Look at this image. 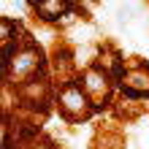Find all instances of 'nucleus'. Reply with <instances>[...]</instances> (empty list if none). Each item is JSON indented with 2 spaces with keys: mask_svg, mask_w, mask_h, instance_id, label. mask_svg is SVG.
<instances>
[{
  "mask_svg": "<svg viewBox=\"0 0 149 149\" xmlns=\"http://www.w3.org/2000/svg\"><path fill=\"white\" fill-rule=\"evenodd\" d=\"M36 8L41 11V16H46V19H60L63 11H68V3H36Z\"/></svg>",
  "mask_w": 149,
  "mask_h": 149,
  "instance_id": "nucleus-3",
  "label": "nucleus"
},
{
  "mask_svg": "<svg viewBox=\"0 0 149 149\" xmlns=\"http://www.w3.org/2000/svg\"><path fill=\"white\" fill-rule=\"evenodd\" d=\"M84 100H87V98L76 90V87H68V90L60 95V103H63V109L71 114V117H73V109H76V114H84V111H87V103H84Z\"/></svg>",
  "mask_w": 149,
  "mask_h": 149,
  "instance_id": "nucleus-2",
  "label": "nucleus"
},
{
  "mask_svg": "<svg viewBox=\"0 0 149 149\" xmlns=\"http://www.w3.org/2000/svg\"><path fill=\"white\" fill-rule=\"evenodd\" d=\"M38 52H33V49H24L22 54H16L14 57V63H11V71L16 73V76H30L33 71L38 68Z\"/></svg>",
  "mask_w": 149,
  "mask_h": 149,
  "instance_id": "nucleus-1",
  "label": "nucleus"
},
{
  "mask_svg": "<svg viewBox=\"0 0 149 149\" xmlns=\"http://www.w3.org/2000/svg\"><path fill=\"white\" fill-rule=\"evenodd\" d=\"M87 84H90V90H92L95 95L106 98V92H109V84H106V76H103V73H98V71L87 73Z\"/></svg>",
  "mask_w": 149,
  "mask_h": 149,
  "instance_id": "nucleus-4",
  "label": "nucleus"
}]
</instances>
